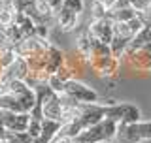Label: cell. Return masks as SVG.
<instances>
[{
  "mask_svg": "<svg viewBox=\"0 0 151 143\" xmlns=\"http://www.w3.org/2000/svg\"><path fill=\"white\" fill-rule=\"evenodd\" d=\"M68 98H72L74 102L78 104H96L100 96H98V92L94 89H91L89 85L81 83L79 79H70L64 83V92Z\"/></svg>",
  "mask_w": 151,
  "mask_h": 143,
  "instance_id": "obj_1",
  "label": "cell"
},
{
  "mask_svg": "<svg viewBox=\"0 0 151 143\" xmlns=\"http://www.w3.org/2000/svg\"><path fill=\"white\" fill-rule=\"evenodd\" d=\"M85 34L91 38V41H100V44L110 45L113 38V23L108 19H93L91 25L87 26Z\"/></svg>",
  "mask_w": 151,
  "mask_h": 143,
  "instance_id": "obj_2",
  "label": "cell"
},
{
  "mask_svg": "<svg viewBox=\"0 0 151 143\" xmlns=\"http://www.w3.org/2000/svg\"><path fill=\"white\" fill-rule=\"evenodd\" d=\"M40 107H42V119H49V121L60 122V119H63V102H60L59 94H51Z\"/></svg>",
  "mask_w": 151,
  "mask_h": 143,
  "instance_id": "obj_3",
  "label": "cell"
},
{
  "mask_svg": "<svg viewBox=\"0 0 151 143\" xmlns=\"http://www.w3.org/2000/svg\"><path fill=\"white\" fill-rule=\"evenodd\" d=\"M64 53L55 45H49L45 49V74L47 75H53L60 66L64 64Z\"/></svg>",
  "mask_w": 151,
  "mask_h": 143,
  "instance_id": "obj_4",
  "label": "cell"
},
{
  "mask_svg": "<svg viewBox=\"0 0 151 143\" xmlns=\"http://www.w3.org/2000/svg\"><path fill=\"white\" fill-rule=\"evenodd\" d=\"M79 17L81 15H76V13L68 11V9L60 8L59 11L55 13V23L60 26L63 32H74L76 28L79 26Z\"/></svg>",
  "mask_w": 151,
  "mask_h": 143,
  "instance_id": "obj_5",
  "label": "cell"
},
{
  "mask_svg": "<svg viewBox=\"0 0 151 143\" xmlns=\"http://www.w3.org/2000/svg\"><path fill=\"white\" fill-rule=\"evenodd\" d=\"M115 139L117 143H140V134H138V128L134 124H123L119 122L117 124V132H115Z\"/></svg>",
  "mask_w": 151,
  "mask_h": 143,
  "instance_id": "obj_6",
  "label": "cell"
},
{
  "mask_svg": "<svg viewBox=\"0 0 151 143\" xmlns=\"http://www.w3.org/2000/svg\"><path fill=\"white\" fill-rule=\"evenodd\" d=\"M76 139H78L79 143H100V141H106V136H104L102 124L98 122V124H94V126L85 128Z\"/></svg>",
  "mask_w": 151,
  "mask_h": 143,
  "instance_id": "obj_7",
  "label": "cell"
},
{
  "mask_svg": "<svg viewBox=\"0 0 151 143\" xmlns=\"http://www.w3.org/2000/svg\"><path fill=\"white\" fill-rule=\"evenodd\" d=\"M134 17H136V9H132L130 6H125L119 9H108V15H106V19L111 23H127Z\"/></svg>",
  "mask_w": 151,
  "mask_h": 143,
  "instance_id": "obj_8",
  "label": "cell"
},
{
  "mask_svg": "<svg viewBox=\"0 0 151 143\" xmlns=\"http://www.w3.org/2000/svg\"><path fill=\"white\" fill-rule=\"evenodd\" d=\"M81 132H83V126H81V122H79L78 119L68 121V122H60V130H59L60 136H66V137H72V139H76V137L81 134Z\"/></svg>",
  "mask_w": 151,
  "mask_h": 143,
  "instance_id": "obj_9",
  "label": "cell"
},
{
  "mask_svg": "<svg viewBox=\"0 0 151 143\" xmlns=\"http://www.w3.org/2000/svg\"><path fill=\"white\" fill-rule=\"evenodd\" d=\"M91 47H93L91 38L85 34V32H81V34L78 36V40H76V53H78V55H81V56H85V59H87V62H89Z\"/></svg>",
  "mask_w": 151,
  "mask_h": 143,
  "instance_id": "obj_10",
  "label": "cell"
},
{
  "mask_svg": "<svg viewBox=\"0 0 151 143\" xmlns=\"http://www.w3.org/2000/svg\"><path fill=\"white\" fill-rule=\"evenodd\" d=\"M0 109H2V111L23 113V111H21V106H19V102L15 100V96H13V94H9V92L0 94Z\"/></svg>",
  "mask_w": 151,
  "mask_h": 143,
  "instance_id": "obj_11",
  "label": "cell"
},
{
  "mask_svg": "<svg viewBox=\"0 0 151 143\" xmlns=\"http://www.w3.org/2000/svg\"><path fill=\"white\" fill-rule=\"evenodd\" d=\"M140 121H142V111L134 106V104H129V107H127L121 122L123 124H134V122H140Z\"/></svg>",
  "mask_w": 151,
  "mask_h": 143,
  "instance_id": "obj_12",
  "label": "cell"
},
{
  "mask_svg": "<svg viewBox=\"0 0 151 143\" xmlns=\"http://www.w3.org/2000/svg\"><path fill=\"white\" fill-rule=\"evenodd\" d=\"M30 122V113H17L13 119V124L8 132H27V126Z\"/></svg>",
  "mask_w": 151,
  "mask_h": 143,
  "instance_id": "obj_13",
  "label": "cell"
},
{
  "mask_svg": "<svg viewBox=\"0 0 151 143\" xmlns=\"http://www.w3.org/2000/svg\"><path fill=\"white\" fill-rule=\"evenodd\" d=\"M102 124V130H104V136H106V141H111L113 137H115V132H117V124L119 122L111 121V119H104L100 122Z\"/></svg>",
  "mask_w": 151,
  "mask_h": 143,
  "instance_id": "obj_14",
  "label": "cell"
},
{
  "mask_svg": "<svg viewBox=\"0 0 151 143\" xmlns=\"http://www.w3.org/2000/svg\"><path fill=\"white\" fill-rule=\"evenodd\" d=\"M108 4L106 0H93V19H106Z\"/></svg>",
  "mask_w": 151,
  "mask_h": 143,
  "instance_id": "obj_15",
  "label": "cell"
},
{
  "mask_svg": "<svg viewBox=\"0 0 151 143\" xmlns=\"http://www.w3.org/2000/svg\"><path fill=\"white\" fill-rule=\"evenodd\" d=\"M45 83H47V87L53 90L55 94H59V96L64 92V81L59 79L55 74H53V75H47V81H45Z\"/></svg>",
  "mask_w": 151,
  "mask_h": 143,
  "instance_id": "obj_16",
  "label": "cell"
},
{
  "mask_svg": "<svg viewBox=\"0 0 151 143\" xmlns=\"http://www.w3.org/2000/svg\"><path fill=\"white\" fill-rule=\"evenodd\" d=\"M60 8L68 9V11L76 13V15H81V13H83V8H85V4H83V0H64Z\"/></svg>",
  "mask_w": 151,
  "mask_h": 143,
  "instance_id": "obj_17",
  "label": "cell"
},
{
  "mask_svg": "<svg viewBox=\"0 0 151 143\" xmlns=\"http://www.w3.org/2000/svg\"><path fill=\"white\" fill-rule=\"evenodd\" d=\"M136 128H138V134L142 141L151 139V121H140L136 122Z\"/></svg>",
  "mask_w": 151,
  "mask_h": 143,
  "instance_id": "obj_18",
  "label": "cell"
},
{
  "mask_svg": "<svg viewBox=\"0 0 151 143\" xmlns=\"http://www.w3.org/2000/svg\"><path fill=\"white\" fill-rule=\"evenodd\" d=\"M40 130H42V121L30 117V122H28V126H27V134L30 136L32 139H36V137L40 136Z\"/></svg>",
  "mask_w": 151,
  "mask_h": 143,
  "instance_id": "obj_19",
  "label": "cell"
},
{
  "mask_svg": "<svg viewBox=\"0 0 151 143\" xmlns=\"http://www.w3.org/2000/svg\"><path fill=\"white\" fill-rule=\"evenodd\" d=\"M127 2H129V6L132 9H136V11H144V9L149 6L151 0H127Z\"/></svg>",
  "mask_w": 151,
  "mask_h": 143,
  "instance_id": "obj_20",
  "label": "cell"
},
{
  "mask_svg": "<svg viewBox=\"0 0 151 143\" xmlns=\"http://www.w3.org/2000/svg\"><path fill=\"white\" fill-rule=\"evenodd\" d=\"M45 2L49 4V6H51V9H53V11L57 13V11L60 9V6H63V2H64V0H45Z\"/></svg>",
  "mask_w": 151,
  "mask_h": 143,
  "instance_id": "obj_21",
  "label": "cell"
},
{
  "mask_svg": "<svg viewBox=\"0 0 151 143\" xmlns=\"http://www.w3.org/2000/svg\"><path fill=\"white\" fill-rule=\"evenodd\" d=\"M28 4H32V0H15V6H17L19 11H21L23 8H27Z\"/></svg>",
  "mask_w": 151,
  "mask_h": 143,
  "instance_id": "obj_22",
  "label": "cell"
},
{
  "mask_svg": "<svg viewBox=\"0 0 151 143\" xmlns=\"http://www.w3.org/2000/svg\"><path fill=\"white\" fill-rule=\"evenodd\" d=\"M0 137H6V128H4L2 122V109H0Z\"/></svg>",
  "mask_w": 151,
  "mask_h": 143,
  "instance_id": "obj_23",
  "label": "cell"
},
{
  "mask_svg": "<svg viewBox=\"0 0 151 143\" xmlns=\"http://www.w3.org/2000/svg\"><path fill=\"white\" fill-rule=\"evenodd\" d=\"M140 49H144V51H145V53H151V41L147 40V41H145V44H144V45H142V47H140Z\"/></svg>",
  "mask_w": 151,
  "mask_h": 143,
  "instance_id": "obj_24",
  "label": "cell"
},
{
  "mask_svg": "<svg viewBox=\"0 0 151 143\" xmlns=\"http://www.w3.org/2000/svg\"><path fill=\"white\" fill-rule=\"evenodd\" d=\"M147 40L151 41V25H149V28H147Z\"/></svg>",
  "mask_w": 151,
  "mask_h": 143,
  "instance_id": "obj_25",
  "label": "cell"
},
{
  "mask_svg": "<svg viewBox=\"0 0 151 143\" xmlns=\"http://www.w3.org/2000/svg\"><path fill=\"white\" fill-rule=\"evenodd\" d=\"M100 143H110V141H100Z\"/></svg>",
  "mask_w": 151,
  "mask_h": 143,
  "instance_id": "obj_26",
  "label": "cell"
}]
</instances>
